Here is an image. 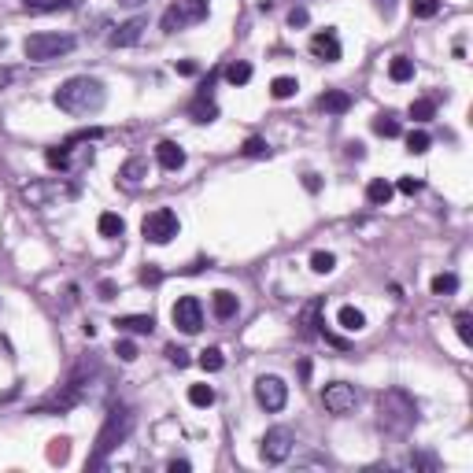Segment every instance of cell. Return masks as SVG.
Listing matches in <instances>:
<instances>
[{
	"instance_id": "30bf717a",
	"label": "cell",
	"mask_w": 473,
	"mask_h": 473,
	"mask_svg": "<svg viewBox=\"0 0 473 473\" xmlns=\"http://www.w3.org/2000/svg\"><path fill=\"white\" fill-rule=\"evenodd\" d=\"M255 403L263 407V411H270V414L285 411V403H288V385L277 378V373H263V378H255Z\"/></svg>"
},
{
	"instance_id": "bcb514c9",
	"label": "cell",
	"mask_w": 473,
	"mask_h": 473,
	"mask_svg": "<svg viewBox=\"0 0 473 473\" xmlns=\"http://www.w3.org/2000/svg\"><path fill=\"white\" fill-rule=\"evenodd\" d=\"M411 466H426V469H436V459H433V455H411Z\"/></svg>"
},
{
	"instance_id": "816d5d0a",
	"label": "cell",
	"mask_w": 473,
	"mask_h": 473,
	"mask_svg": "<svg viewBox=\"0 0 473 473\" xmlns=\"http://www.w3.org/2000/svg\"><path fill=\"white\" fill-rule=\"evenodd\" d=\"M119 4H129V8H137V4H144V0H119Z\"/></svg>"
},
{
	"instance_id": "8d00e7d4",
	"label": "cell",
	"mask_w": 473,
	"mask_h": 473,
	"mask_svg": "<svg viewBox=\"0 0 473 473\" xmlns=\"http://www.w3.org/2000/svg\"><path fill=\"white\" fill-rule=\"evenodd\" d=\"M333 267H337V255H333V252H315V255H311V270H315V274H329Z\"/></svg>"
},
{
	"instance_id": "4fadbf2b",
	"label": "cell",
	"mask_w": 473,
	"mask_h": 473,
	"mask_svg": "<svg viewBox=\"0 0 473 473\" xmlns=\"http://www.w3.org/2000/svg\"><path fill=\"white\" fill-rule=\"evenodd\" d=\"M311 52H315V59L337 63L340 59V37L333 34V30H318V34L311 37Z\"/></svg>"
},
{
	"instance_id": "74e56055",
	"label": "cell",
	"mask_w": 473,
	"mask_h": 473,
	"mask_svg": "<svg viewBox=\"0 0 473 473\" xmlns=\"http://www.w3.org/2000/svg\"><path fill=\"white\" fill-rule=\"evenodd\" d=\"M67 455H71V440H52V448H48V462H67Z\"/></svg>"
},
{
	"instance_id": "e0dca14e",
	"label": "cell",
	"mask_w": 473,
	"mask_h": 473,
	"mask_svg": "<svg viewBox=\"0 0 473 473\" xmlns=\"http://www.w3.org/2000/svg\"><path fill=\"white\" fill-rule=\"evenodd\" d=\"M144 19H129V23H122L115 34H111L107 41H111V48H129V45H137L141 41V34H144Z\"/></svg>"
},
{
	"instance_id": "b9f144b4",
	"label": "cell",
	"mask_w": 473,
	"mask_h": 473,
	"mask_svg": "<svg viewBox=\"0 0 473 473\" xmlns=\"http://www.w3.org/2000/svg\"><path fill=\"white\" fill-rule=\"evenodd\" d=\"M307 23H311L307 8H292V11H288V26H292V30H296V26H307Z\"/></svg>"
},
{
	"instance_id": "7a4b0ae2",
	"label": "cell",
	"mask_w": 473,
	"mask_h": 473,
	"mask_svg": "<svg viewBox=\"0 0 473 473\" xmlns=\"http://www.w3.org/2000/svg\"><path fill=\"white\" fill-rule=\"evenodd\" d=\"M378 421H381V429L385 433H411L414 429V421H418V403L403 392V388H388V392H381L378 399Z\"/></svg>"
},
{
	"instance_id": "cb8c5ba5",
	"label": "cell",
	"mask_w": 473,
	"mask_h": 473,
	"mask_svg": "<svg viewBox=\"0 0 473 473\" xmlns=\"http://www.w3.org/2000/svg\"><path fill=\"white\" fill-rule=\"evenodd\" d=\"M96 230H100V237L115 240V237H122V233H126V222L115 215V211H104V215H100V222H96Z\"/></svg>"
},
{
	"instance_id": "7402d4cb",
	"label": "cell",
	"mask_w": 473,
	"mask_h": 473,
	"mask_svg": "<svg viewBox=\"0 0 473 473\" xmlns=\"http://www.w3.org/2000/svg\"><path fill=\"white\" fill-rule=\"evenodd\" d=\"M392 182H385V177H373V182L366 185V200L373 204V207H385L388 200H392Z\"/></svg>"
},
{
	"instance_id": "ab89813d",
	"label": "cell",
	"mask_w": 473,
	"mask_h": 473,
	"mask_svg": "<svg viewBox=\"0 0 473 473\" xmlns=\"http://www.w3.org/2000/svg\"><path fill=\"white\" fill-rule=\"evenodd\" d=\"M115 355L122 358V363H134V358H137V344H134V340H115Z\"/></svg>"
},
{
	"instance_id": "8992f818",
	"label": "cell",
	"mask_w": 473,
	"mask_h": 473,
	"mask_svg": "<svg viewBox=\"0 0 473 473\" xmlns=\"http://www.w3.org/2000/svg\"><path fill=\"white\" fill-rule=\"evenodd\" d=\"M100 137H104V129H78V134H71L63 144L48 148L45 152V163L52 170H71L74 167V152L81 148V144H93V141H100ZM86 156H93V148H86Z\"/></svg>"
},
{
	"instance_id": "d6986e66",
	"label": "cell",
	"mask_w": 473,
	"mask_h": 473,
	"mask_svg": "<svg viewBox=\"0 0 473 473\" xmlns=\"http://www.w3.org/2000/svg\"><path fill=\"white\" fill-rule=\"evenodd\" d=\"M318 107L329 111V115H344V111L351 107V96H348L344 89H329V93L318 96Z\"/></svg>"
},
{
	"instance_id": "c3c4849f",
	"label": "cell",
	"mask_w": 473,
	"mask_h": 473,
	"mask_svg": "<svg viewBox=\"0 0 473 473\" xmlns=\"http://www.w3.org/2000/svg\"><path fill=\"white\" fill-rule=\"evenodd\" d=\"M167 469H170V473H189V469H192V462H189V459H174Z\"/></svg>"
},
{
	"instance_id": "ee69618b",
	"label": "cell",
	"mask_w": 473,
	"mask_h": 473,
	"mask_svg": "<svg viewBox=\"0 0 473 473\" xmlns=\"http://www.w3.org/2000/svg\"><path fill=\"white\" fill-rule=\"evenodd\" d=\"M141 281H144V285H159L163 274H159L156 267H144V270H141Z\"/></svg>"
},
{
	"instance_id": "9a60e30c",
	"label": "cell",
	"mask_w": 473,
	"mask_h": 473,
	"mask_svg": "<svg viewBox=\"0 0 473 473\" xmlns=\"http://www.w3.org/2000/svg\"><path fill=\"white\" fill-rule=\"evenodd\" d=\"M156 163L163 170H182L185 167V148L174 144V141H159L156 144Z\"/></svg>"
},
{
	"instance_id": "f1b7e54d",
	"label": "cell",
	"mask_w": 473,
	"mask_h": 473,
	"mask_svg": "<svg viewBox=\"0 0 473 473\" xmlns=\"http://www.w3.org/2000/svg\"><path fill=\"white\" fill-rule=\"evenodd\" d=\"M414 122H429L436 115V100H429V96H418V100L411 104V111H407Z\"/></svg>"
},
{
	"instance_id": "ba28073f",
	"label": "cell",
	"mask_w": 473,
	"mask_h": 473,
	"mask_svg": "<svg viewBox=\"0 0 473 473\" xmlns=\"http://www.w3.org/2000/svg\"><path fill=\"white\" fill-rule=\"evenodd\" d=\"M141 233H144V240H152V244H170L177 237V215L170 207H156V211L144 215Z\"/></svg>"
},
{
	"instance_id": "6da1fadb",
	"label": "cell",
	"mask_w": 473,
	"mask_h": 473,
	"mask_svg": "<svg viewBox=\"0 0 473 473\" xmlns=\"http://www.w3.org/2000/svg\"><path fill=\"white\" fill-rule=\"evenodd\" d=\"M52 100L59 111H67V115H96V111L104 107L107 93H104V81L100 78H89V74H74L67 78L63 86L52 93Z\"/></svg>"
},
{
	"instance_id": "5b68a950",
	"label": "cell",
	"mask_w": 473,
	"mask_h": 473,
	"mask_svg": "<svg viewBox=\"0 0 473 473\" xmlns=\"http://www.w3.org/2000/svg\"><path fill=\"white\" fill-rule=\"evenodd\" d=\"M207 11H211L207 0H174V4L163 11L159 26H163V34H177V30H185V26L204 23Z\"/></svg>"
},
{
	"instance_id": "484cf974",
	"label": "cell",
	"mask_w": 473,
	"mask_h": 473,
	"mask_svg": "<svg viewBox=\"0 0 473 473\" xmlns=\"http://www.w3.org/2000/svg\"><path fill=\"white\" fill-rule=\"evenodd\" d=\"M388 78L392 81H411L414 78V59L411 56H392V63H388Z\"/></svg>"
},
{
	"instance_id": "d590c367",
	"label": "cell",
	"mask_w": 473,
	"mask_h": 473,
	"mask_svg": "<svg viewBox=\"0 0 473 473\" xmlns=\"http://www.w3.org/2000/svg\"><path fill=\"white\" fill-rule=\"evenodd\" d=\"M455 288H459V277L455 274H436L433 277V296H451Z\"/></svg>"
},
{
	"instance_id": "e575fe53",
	"label": "cell",
	"mask_w": 473,
	"mask_h": 473,
	"mask_svg": "<svg viewBox=\"0 0 473 473\" xmlns=\"http://www.w3.org/2000/svg\"><path fill=\"white\" fill-rule=\"evenodd\" d=\"M189 403L192 407H211V403H215V388H211V385H192L189 388Z\"/></svg>"
},
{
	"instance_id": "836d02e7",
	"label": "cell",
	"mask_w": 473,
	"mask_h": 473,
	"mask_svg": "<svg viewBox=\"0 0 473 473\" xmlns=\"http://www.w3.org/2000/svg\"><path fill=\"white\" fill-rule=\"evenodd\" d=\"M411 15H414V19H436V15H440V0H411Z\"/></svg>"
},
{
	"instance_id": "7bdbcfd3",
	"label": "cell",
	"mask_w": 473,
	"mask_h": 473,
	"mask_svg": "<svg viewBox=\"0 0 473 473\" xmlns=\"http://www.w3.org/2000/svg\"><path fill=\"white\" fill-rule=\"evenodd\" d=\"M399 192H403V197H414V192L421 189V182H418V177H399V185H396Z\"/></svg>"
},
{
	"instance_id": "5bb4252c",
	"label": "cell",
	"mask_w": 473,
	"mask_h": 473,
	"mask_svg": "<svg viewBox=\"0 0 473 473\" xmlns=\"http://www.w3.org/2000/svg\"><path fill=\"white\" fill-rule=\"evenodd\" d=\"M189 115H192V122H215L218 119V104L211 100V78H207V86L197 93V100L189 104Z\"/></svg>"
},
{
	"instance_id": "d4e9b609",
	"label": "cell",
	"mask_w": 473,
	"mask_h": 473,
	"mask_svg": "<svg viewBox=\"0 0 473 473\" xmlns=\"http://www.w3.org/2000/svg\"><path fill=\"white\" fill-rule=\"evenodd\" d=\"M399 119L392 115V111H381V115H373V134L378 137H399Z\"/></svg>"
},
{
	"instance_id": "f35d334b",
	"label": "cell",
	"mask_w": 473,
	"mask_h": 473,
	"mask_svg": "<svg viewBox=\"0 0 473 473\" xmlns=\"http://www.w3.org/2000/svg\"><path fill=\"white\" fill-rule=\"evenodd\" d=\"M240 152H244V156H252V159H259V156H267L270 148H267V141H263V137H248Z\"/></svg>"
},
{
	"instance_id": "7dc6e473",
	"label": "cell",
	"mask_w": 473,
	"mask_h": 473,
	"mask_svg": "<svg viewBox=\"0 0 473 473\" xmlns=\"http://www.w3.org/2000/svg\"><path fill=\"white\" fill-rule=\"evenodd\" d=\"M177 74H200V67H197V63H192V59H182V63H177Z\"/></svg>"
},
{
	"instance_id": "f907efd6",
	"label": "cell",
	"mask_w": 473,
	"mask_h": 473,
	"mask_svg": "<svg viewBox=\"0 0 473 473\" xmlns=\"http://www.w3.org/2000/svg\"><path fill=\"white\" fill-rule=\"evenodd\" d=\"M348 156H355V159H363L366 152H363V144H358V141H351V144H348Z\"/></svg>"
},
{
	"instance_id": "277c9868",
	"label": "cell",
	"mask_w": 473,
	"mask_h": 473,
	"mask_svg": "<svg viewBox=\"0 0 473 473\" xmlns=\"http://www.w3.org/2000/svg\"><path fill=\"white\" fill-rule=\"evenodd\" d=\"M74 37L71 34H30L23 41V56L30 63H48V59H59V56H71L74 52Z\"/></svg>"
},
{
	"instance_id": "2e32d148",
	"label": "cell",
	"mask_w": 473,
	"mask_h": 473,
	"mask_svg": "<svg viewBox=\"0 0 473 473\" xmlns=\"http://www.w3.org/2000/svg\"><path fill=\"white\" fill-rule=\"evenodd\" d=\"M318 315H322V300H311V303H307L303 311H300V322H296L300 329H296V333H300L303 340H315V337H318V329H322Z\"/></svg>"
},
{
	"instance_id": "4dcf8cb0",
	"label": "cell",
	"mask_w": 473,
	"mask_h": 473,
	"mask_svg": "<svg viewBox=\"0 0 473 473\" xmlns=\"http://www.w3.org/2000/svg\"><path fill=\"white\" fill-rule=\"evenodd\" d=\"M200 366H204L207 373H218V370L226 366V355H222V348H204V351H200Z\"/></svg>"
},
{
	"instance_id": "603a6c76",
	"label": "cell",
	"mask_w": 473,
	"mask_h": 473,
	"mask_svg": "<svg viewBox=\"0 0 473 473\" xmlns=\"http://www.w3.org/2000/svg\"><path fill=\"white\" fill-rule=\"evenodd\" d=\"M337 322H340V329H344V333H358V329H366V315L358 311V307H340Z\"/></svg>"
},
{
	"instance_id": "f6af8a7d",
	"label": "cell",
	"mask_w": 473,
	"mask_h": 473,
	"mask_svg": "<svg viewBox=\"0 0 473 473\" xmlns=\"http://www.w3.org/2000/svg\"><path fill=\"white\" fill-rule=\"evenodd\" d=\"M303 189H307V192H318V189H322V177L307 170V174H303Z\"/></svg>"
},
{
	"instance_id": "4316f807",
	"label": "cell",
	"mask_w": 473,
	"mask_h": 473,
	"mask_svg": "<svg viewBox=\"0 0 473 473\" xmlns=\"http://www.w3.org/2000/svg\"><path fill=\"white\" fill-rule=\"evenodd\" d=\"M296 89H300V81L296 78H274L270 81V96H274V100H288V96H296Z\"/></svg>"
},
{
	"instance_id": "1f68e13d",
	"label": "cell",
	"mask_w": 473,
	"mask_h": 473,
	"mask_svg": "<svg viewBox=\"0 0 473 473\" xmlns=\"http://www.w3.org/2000/svg\"><path fill=\"white\" fill-rule=\"evenodd\" d=\"M455 333H459V340H462L466 348L473 344V315H469V311H459V315H455Z\"/></svg>"
},
{
	"instance_id": "681fc988",
	"label": "cell",
	"mask_w": 473,
	"mask_h": 473,
	"mask_svg": "<svg viewBox=\"0 0 473 473\" xmlns=\"http://www.w3.org/2000/svg\"><path fill=\"white\" fill-rule=\"evenodd\" d=\"M111 296H115V285H111V281H100V300H111Z\"/></svg>"
},
{
	"instance_id": "52a82bcc",
	"label": "cell",
	"mask_w": 473,
	"mask_h": 473,
	"mask_svg": "<svg viewBox=\"0 0 473 473\" xmlns=\"http://www.w3.org/2000/svg\"><path fill=\"white\" fill-rule=\"evenodd\" d=\"M74 197H78V185L59 182V177H52V182H30V185H23V200L30 207H48L56 200H74Z\"/></svg>"
},
{
	"instance_id": "f546056e",
	"label": "cell",
	"mask_w": 473,
	"mask_h": 473,
	"mask_svg": "<svg viewBox=\"0 0 473 473\" xmlns=\"http://www.w3.org/2000/svg\"><path fill=\"white\" fill-rule=\"evenodd\" d=\"M23 8H26V11H34V15H45V11H67V8H71V0H23Z\"/></svg>"
},
{
	"instance_id": "d6a6232c",
	"label": "cell",
	"mask_w": 473,
	"mask_h": 473,
	"mask_svg": "<svg viewBox=\"0 0 473 473\" xmlns=\"http://www.w3.org/2000/svg\"><path fill=\"white\" fill-rule=\"evenodd\" d=\"M429 144H433V137L426 134V129H411V134H407V152L421 156V152H429Z\"/></svg>"
},
{
	"instance_id": "ac0fdd59",
	"label": "cell",
	"mask_w": 473,
	"mask_h": 473,
	"mask_svg": "<svg viewBox=\"0 0 473 473\" xmlns=\"http://www.w3.org/2000/svg\"><path fill=\"white\" fill-rule=\"evenodd\" d=\"M144 177H148V159H141V156L126 159L122 167H119V182L122 185H141Z\"/></svg>"
},
{
	"instance_id": "3957f363",
	"label": "cell",
	"mask_w": 473,
	"mask_h": 473,
	"mask_svg": "<svg viewBox=\"0 0 473 473\" xmlns=\"http://www.w3.org/2000/svg\"><path fill=\"white\" fill-rule=\"evenodd\" d=\"M129 429H134V411H129V407H115V411L104 418V429H100V436H96V448H93V455H89L86 466H89V469L104 466V459L129 436Z\"/></svg>"
},
{
	"instance_id": "7c38bea8",
	"label": "cell",
	"mask_w": 473,
	"mask_h": 473,
	"mask_svg": "<svg viewBox=\"0 0 473 473\" xmlns=\"http://www.w3.org/2000/svg\"><path fill=\"white\" fill-rule=\"evenodd\" d=\"M170 318H174V325L182 333H200V325H204V303L197 296H182V300L170 307Z\"/></svg>"
},
{
	"instance_id": "ffe728a7",
	"label": "cell",
	"mask_w": 473,
	"mask_h": 473,
	"mask_svg": "<svg viewBox=\"0 0 473 473\" xmlns=\"http://www.w3.org/2000/svg\"><path fill=\"white\" fill-rule=\"evenodd\" d=\"M211 311H215V318H233L237 315V296L233 292H226V288H218L215 296H211Z\"/></svg>"
},
{
	"instance_id": "f5cc1de1",
	"label": "cell",
	"mask_w": 473,
	"mask_h": 473,
	"mask_svg": "<svg viewBox=\"0 0 473 473\" xmlns=\"http://www.w3.org/2000/svg\"><path fill=\"white\" fill-rule=\"evenodd\" d=\"M381 4H385V8H388V4H392V0H381Z\"/></svg>"
},
{
	"instance_id": "9c48e42d",
	"label": "cell",
	"mask_w": 473,
	"mask_h": 473,
	"mask_svg": "<svg viewBox=\"0 0 473 473\" xmlns=\"http://www.w3.org/2000/svg\"><path fill=\"white\" fill-rule=\"evenodd\" d=\"M292 448H296V436H292V429H285V426L267 429L263 440H259V455H263V462H270V466L285 462L292 455Z\"/></svg>"
},
{
	"instance_id": "83f0119b",
	"label": "cell",
	"mask_w": 473,
	"mask_h": 473,
	"mask_svg": "<svg viewBox=\"0 0 473 473\" xmlns=\"http://www.w3.org/2000/svg\"><path fill=\"white\" fill-rule=\"evenodd\" d=\"M226 81H230V86H248L252 81V63H244V59L230 63V67H226Z\"/></svg>"
},
{
	"instance_id": "60d3db41",
	"label": "cell",
	"mask_w": 473,
	"mask_h": 473,
	"mask_svg": "<svg viewBox=\"0 0 473 473\" xmlns=\"http://www.w3.org/2000/svg\"><path fill=\"white\" fill-rule=\"evenodd\" d=\"M167 358H170L177 370H185V366H189V351H185V348H167Z\"/></svg>"
},
{
	"instance_id": "44dd1931",
	"label": "cell",
	"mask_w": 473,
	"mask_h": 473,
	"mask_svg": "<svg viewBox=\"0 0 473 473\" xmlns=\"http://www.w3.org/2000/svg\"><path fill=\"white\" fill-rule=\"evenodd\" d=\"M115 325H119V329H126V333H152L156 329V318L152 315H122V318H115Z\"/></svg>"
},
{
	"instance_id": "8fae6325",
	"label": "cell",
	"mask_w": 473,
	"mask_h": 473,
	"mask_svg": "<svg viewBox=\"0 0 473 473\" xmlns=\"http://www.w3.org/2000/svg\"><path fill=\"white\" fill-rule=\"evenodd\" d=\"M322 403H325V411H329V414L344 418V414H351V411H355L358 392H355V385H348V381H333V385H325Z\"/></svg>"
}]
</instances>
